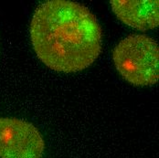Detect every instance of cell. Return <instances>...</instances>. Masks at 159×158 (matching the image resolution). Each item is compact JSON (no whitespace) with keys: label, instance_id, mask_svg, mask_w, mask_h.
Wrapping results in <instances>:
<instances>
[{"label":"cell","instance_id":"3","mask_svg":"<svg viewBox=\"0 0 159 158\" xmlns=\"http://www.w3.org/2000/svg\"><path fill=\"white\" fill-rule=\"evenodd\" d=\"M45 142L32 124L0 117V158H41Z\"/></svg>","mask_w":159,"mask_h":158},{"label":"cell","instance_id":"1","mask_svg":"<svg viewBox=\"0 0 159 158\" xmlns=\"http://www.w3.org/2000/svg\"><path fill=\"white\" fill-rule=\"evenodd\" d=\"M30 30L37 56L56 71L83 70L102 51V29L96 16L76 2L41 4L33 14Z\"/></svg>","mask_w":159,"mask_h":158},{"label":"cell","instance_id":"4","mask_svg":"<svg viewBox=\"0 0 159 158\" xmlns=\"http://www.w3.org/2000/svg\"><path fill=\"white\" fill-rule=\"evenodd\" d=\"M110 4L116 16L132 29L147 31L158 27V0H112Z\"/></svg>","mask_w":159,"mask_h":158},{"label":"cell","instance_id":"2","mask_svg":"<svg viewBox=\"0 0 159 158\" xmlns=\"http://www.w3.org/2000/svg\"><path fill=\"white\" fill-rule=\"evenodd\" d=\"M113 62L121 76L135 86H149L159 78V48L146 35H131L114 47Z\"/></svg>","mask_w":159,"mask_h":158}]
</instances>
